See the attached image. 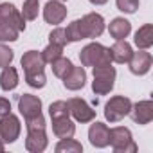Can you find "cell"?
I'll return each instance as SVG.
<instances>
[{
    "instance_id": "obj_1",
    "label": "cell",
    "mask_w": 153,
    "mask_h": 153,
    "mask_svg": "<svg viewBox=\"0 0 153 153\" xmlns=\"http://www.w3.org/2000/svg\"><path fill=\"white\" fill-rule=\"evenodd\" d=\"M22 68H24L25 81L29 87H33V88H43L45 87L47 78H45V72H43L45 61H43L42 52L27 51L22 56Z\"/></svg>"
},
{
    "instance_id": "obj_2",
    "label": "cell",
    "mask_w": 153,
    "mask_h": 153,
    "mask_svg": "<svg viewBox=\"0 0 153 153\" xmlns=\"http://www.w3.org/2000/svg\"><path fill=\"white\" fill-rule=\"evenodd\" d=\"M79 59L83 67H105V65H112V56H110V49L92 42L88 45H85L79 52Z\"/></svg>"
},
{
    "instance_id": "obj_3",
    "label": "cell",
    "mask_w": 153,
    "mask_h": 153,
    "mask_svg": "<svg viewBox=\"0 0 153 153\" xmlns=\"http://www.w3.org/2000/svg\"><path fill=\"white\" fill-rule=\"evenodd\" d=\"M94 70V81H92V90L97 96H106L114 90L115 85V68L112 65L105 67H92Z\"/></svg>"
},
{
    "instance_id": "obj_4",
    "label": "cell",
    "mask_w": 153,
    "mask_h": 153,
    "mask_svg": "<svg viewBox=\"0 0 153 153\" xmlns=\"http://www.w3.org/2000/svg\"><path fill=\"white\" fill-rule=\"evenodd\" d=\"M108 144L114 148L115 153H135L137 151V144L131 139V131L124 126H115L110 130Z\"/></svg>"
},
{
    "instance_id": "obj_5",
    "label": "cell",
    "mask_w": 153,
    "mask_h": 153,
    "mask_svg": "<svg viewBox=\"0 0 153 153\" xmlns=\"http://www.w3.org/2000/svg\"><path fill=\"white\" fill-rule=\"evenodd\" d=\"M131 110V101L124 96H114L105 105V117L110 123H119Z\"/></svg>"
},
{
    "instance_id": "obj_6",
    "label": "cell",
    "mask_w": 153,
    "mask_h": 153,
    "mask_svg": "<svg viewBox=\"0 0 153 153\" xmlns=\"http://www.w3.org/2000/svg\"><path fill=\"white\" fill-rule=\"evenodd\" d=\"M79 24V31H81V38H99L105 31V18L99 13H88L85 15L81 20H78Z\"/></svg>"
},
{
    "instance_id": "obj_7",
    "label": "cell",
    "mask_w": 153,
    "mask_h": 153,
    "mask_svg": "<svg viewBox=\"0 0 153 153\" xmlns=\"http://www.w3.org/2000/svg\"><path fill=\"white\" fill-rule=\"evenodd\" d=\"M20 131H22V124H20V119L15 114L9 112V114L0 117V139L6 144L15 142L20 137Z\"/></svg>"
},
{
    "instance_id": "obj_8",
    "label": "cell",
    "mask_w": 153,
    "mask_h": 153,
    "mask_svg": "<svg viewBox=\"0 0 153 153\" xmlns=\"http://www.w3.org/2000/svg\"><path fill=\"white\" fill-rule=\"evenodd\" d=\"M68 103V110L70 115L74 117L76 123H90L96 119V110L81 97H72L67 101Z\"/></svg>"
},
{
    "instance_id": "obj_9",
    "label": "cell",
    "mask_w": 153,
    "mask_h": 153,
    "mask_svg": "<svg viewBox=\"0 0 153 153\" xmlns=\"http://www.w3.org/2000/svg\"><path fill=\"white\" fill-rule=\"evenodd\" d=\"M0 22L2 24H7L11 27H15L18 33L25 31V20L22 16V13L9 2H4L0 4Z\"/></svg>"
},
{
    "instance_id": "obj_10",
    "label": "cell",
    "mask_w": 153,
    "mask_h": 153,
    "mask_svg": "<svg viewBox=\"0 0 153 153\" xmlns=\"http://www.w3.org/2000/svg\"><path fill=\"white\" fill-rule=\"evenodd\" d=\"M151 63H153V58H151V54H149L146 49H139V51L133 52L131 58L128 59L130 72L135 74V76H144V74H148L149 68H151Z\"/></svg>"
},
{
    "instance_id": "obj_11",
    "label": "cell",
    "mask_w": 153,
    "mask_h": 153,
    "mask_svg": "<svg viewBox=\"0 0 153 153\" xmlns=\"http://www.w3.org/2000/svg\"><path fill=\"white\" fill-rule=\"evenodd\" d=\"M43 18L47 24L58 25L67 18V7L63 6V2L59 0H49L43 7Z\"/></svg>"
},
{
    "instance_id": "obj_12",
    "label": "cell",
    "mask_w": 153,
    "mask_h": 153,
    "mask_svg": "<svg viewBox=\"0 0 153 153\" xmlns=\"http://www.w3.org/2000/svg\"><path fill=\"white\" fill-rule=\"evenodd\" d=\"M18 110L24 115V119H31L42 114V101L33 94H22L18 99Z\"/></svg>"
},
{
    "instance_id": "obj_13",
    "label": "cell",
    "mask_w": 153,
    "mask_h": 153,
    "mask_svg": "<svg viewBox=\"0 0 153 153\" xmlns=\"http://www.w3.org/2000/svg\"><path fill=\"white\" fill-rule=\"evenodd\" d=\"M49 139L45 133V128H34L27 130V139H25V149L31 153H40L47 148Z\"/></svg>"
},
{
    "instance_id": "obj_14",
    "label": "cell",
    "mask_w": 153,
    "mask_h": 153,
    "mask_svg": "<svg viewBox=\"0 0 153 153\" xmlns=\"http://www.w3.org/2000/svg\"><path fill=\"white\" fill-rule=\"evenodd\" d=\"M131 119L137 124H148L153 119V101L146 99V101H139L135 105H131Z\"/></svg>"
},
{
    "instance_id": "obj_15",
    "label": "cell",
    "mask_w": 153,
    "mask_h": 153,
    "mask_svg": "<svg viewBox=\"0 0 153 153\" xmlns=\"http://www.w3.org/2000/svg\"><path fill=\"white\" fill-rule=\"evenodd\" d=\"M88 140L96 148H106L110 140V128L103 123H94L88 128Z\"/></svg>"
},
{
    "instance_id": "obj_16",
    "label": "cell",
    "mask_w": 153,
    "mask_h": 153,
    "mask_svg": "<svg viewBox=\"0 0 153 153\" xmlns=\"http://www.w3.org/2000/svg\"><path fill=\"white\" fill-rule=\"evenodd\" d=\"M87 83V72L85 67H72L70 72L63 78V85L67 90H79Z\"/></svg>"
},
{
    "instance_id": "obj_17",
    "label": "cell",
    "mask_w": 153,
    "mask_h": 153,
    "mask_svg": "<svg viewBox=\"0 0 153 153\" xmlns=\"http://www.w3.org/2000/svg\"><path fill=\"white\" fill-rule=\"evenodd\" d=\"M108 49H110L112 61H115V63H128V59L133 54V49L126 40H115V43Z\"/></svg>"
},
{
    "instance_id": "obj_18",
    "label": "cell",
    "mask_w": 153,
    "mask_h": 153,
    "mask_svg": "<svg viewBox=\"0 0 153 153\" xmlns=\"http://www.w3.org/2000/svg\"><path fill=\"white\" fill-rule=\"evenodd\" d=\"M52 133L58 139H68L76 133V124L70 121V117H56L52 119Z\"/></svg>"
},
{
    "instance_id": "obj_19",
    "label": "cell",
    "mask_w": 153,
    "mask_h": 153,
    "mask_svg": "<svg viewBox=\"0 0 153 153\" xmlns=\"http://www.w3.org/2000/svg\"><path fill=\"white\" fill-rule=\"evenodd\" d=\"M108 33L114 40H126V36L131 33V24L126 20V18H114L108 25Z\"/></svg>"
},
{
    "instance_id": "obj_20",
    "label": "cell",
    "mask_w": 153,
    "mask_h": 153,
    "mask_svg": "<svg viewBox=\"0 0 153 153\" xmlns=\"http://www.w3.org/2000/svg\"><path fill=\"white\" fill-rule=\"evenodd\" d=\"M0 87L2 90L9 92V90H15L18 87V70L15 67H4L2 68V74H0Z\"/></svg>"
},
{
    "instance_id": "obj_21",
    "label": "cell",
    "mask_w": 153,
    "mask_h": 153,
    "mask_svg": "<svg viewBox=\"0 0 153 153\" xmlns=\"http://www.w3.org/2000/svg\"><path fill=\"white\" fill-rule=\"evenodd\" d=\"M133 42H135V45L139 49H149L153 45V25L144 24L142 27H139V31L135 33Z\"/></svg>"
},
{
    "instance_id": "obj_22",
    "label": "cell",
    "mask_w": 153,
    "mask_h": 153,
    "mask_svg": "<svg viewBox=\"0 0 153 153\" xmlns=\"http://www.w3.org/2000/svg\"><path fill=\"white\" fill-rule=\"evenodd\" d=\"M51 67H52V72H54V76H56V78L63 79L65 76L70 72V68H72L74 65H72V61H70L68 58H65V56H59V58H56V59L51 63Z\"/></svg>"
},
{
    "instance_id": "obj_23",
    "label": "cell",
    "mask_w": 153,
    "mask_h": 153,
    "mask_svg": "<svg viewBox=\"0 0 153 153\" xmlns=\"http://www.w3.org/2000/svg\"><path fill=\"white\" fill-rule=\"evenodd\" d=\"M54 149H56L58 153H81V151H83V146H81V142H78L76 139L68 137V139H61V140L56 144Z\"/></svg>"
},
{
    "instance_id": "obj_24",
    "label": "cell",
    "mask_w": 153,
    "mask_h": 153,
    "mask_svg": "<svg viewBox=\"0 0 153 153\" xmlns=\"http://www.w3.org/2000/svg\"><path fill=\"white\" fill-rule=\"evenodd\" d=\"M38 11H40V0H25L20 13H22L24 20H36Z\"/></svg>"
},
{
    "instance_id": "obj_25",
    "label": "cell",
    "mask_w": 153,
    "mask_h": 153,
    "mask_svg": "<svg viewBox=\"0 0 153 153\" xmlns=\"http://www.w3.org/2000/svg\"><path fill=\"white\" fill-rule=\"evenodd\" d=\"M49 115H51V119H56V117H68V115H70L68 103H67V101H54V103L49 106Z\"/></svg>"
},
{
    "instance_id": "obj_26",
    "label": "cell",
    "mask_w": 153,
    "mask_h": 153,
    "mask_svg": "<svg viewBox=\"0 0 153 153\" xmlns=\"http://www.w3.org/2000/svg\"><path fill=\"white\" fill-rule=\"evenodd\" d=\"M42 56H43V61H45V63H52L56 58L63 56V47L54 45V43H49V45L42 51Z\"/></svg>"
},
{
    "instance_id": "obj_27",
    "label": "cell",
    "mask_w": 153,
    "mask_h": 153,
    "mask_svg": "<svg viewBox=\"0 0 153 153\" xmlns=\"http://www.w3.org/2000/svg\"><path fill=\"white\" fill-rule=\"evenodd\" d=\"M18 31L7 24H2L0 22V42H16L18 40Z\"/></svg>"
},
{
    "instance_id": "obj_28",
    "label": "cell",
    "mask_w": 153,
    "mask_h": 153,
    "mask_svg": "<svg viewBox=\"0 0 153 153\" xmlns=\"http://www.w3.org/2000/svg\"><path fill=\"white\" fill-rule=\"evenodd\" d=\"M49 42H51V43H54V45L65 47V45L68 43L65 29H63V27H56V29H52V31H51V34H49Z\"/></svg>"
},
{
    "instance_id": "obj_29",
    "label": "cell",
    "mask_w": 153,
    "mask_h": 153,
    "mask_svg": "<svg viewBox=\"0 0 153 153\" xmlns=\"http://www.w3.org/2000/svg\"><path fill=\"white\" fill-rule=\"evenodd\" d=\"M115 4L119 11L128 13V15H133L139 9V0H115Z\"/></svg>"
},
{
    "instance_id": "obj_30",
    "label": "cell",
    "mask_w": 153,
    "mask_h": 153,
    "mask_svg": "<svg viewBox=\"0 0 153 153\" xmlns=\"http://www.w3.org/2000/svg\"><path fill=\"white\" fill-rule=\"evenodd\" d=\"M13 58H15L13 49H9V47L4 45V43H0V68L9 67L11 61H13Z\"/></svg>"
},
{
    "instance_id": "obj_31",
    "label": "cell",
    "mask_w": 153,
    "mask_h": 153,
    "mask_svg": "<svg viewBox=\"0 0 153 153\" xmlns=\"http://www.w3.org/2000/svg\"><path fill=\"white\" fill-rule=\"evenodd\" d=\"M25 128L27 130H34V128H45V119L43 115H34L31 119H25Z\"/></svg>"
},
{
    "instance_id": "obj_32",
    "label": "cell",
    "mask_w": 153,
    "mask_h": 153,
    "mask_svg": "<svg viewBox=\"0 0 153 153\" xmlns=\"http://www.w3.org/2000/svg\"><path fill=\"white\" fill-rule=\"evenodd\" d=\"M9 112H11V103H9V99L0 97V117L6 115V114H9Z\"/></svg>"
},
{
    "instance_id": "obj_33",
    "label": "cell",
    "mask_w": 153,
    "mask_h": 153,
    "mask_svg": "<svg viewBox=\"0 0 153 153\" xmlns=\"http://www.w3.org/2000/svg\"><path fill=\"white\" fill-rule=\"evenodd\" d=\"M90 4H94V6H103V4H106L108 0H88Z\"/></svg>"
},
{
    "instance_id": "obj_34",
    "label": "cell",
    "mask_w": 153,
    "mask_h": 153,
    "mask_svg": "<svg viewBox=\"0 0 153 153\" xmlns=\"http://www.w3.org/2000/svg\"><path fill=\"white\" fill-rule=\"evenodd\" d=\"M4 149H6V142H4V140H2V139H0V153H2V151H4Z\"/></svg>"
},
{
    "instance_id": "obj_35",
    "label": "cell",
    "mask_w": 153,
    "mask_h": 153,
    "mask_svg": "<svg viewBox=\"0 0 153 153\" xmlns=\"http://www.w3.org/2000/svg\"><path fill=\"white\" fill-rule=\"evenodd\" d=\"M59 2H65V0H59Z\"/></svg>"
}]
</instances>
